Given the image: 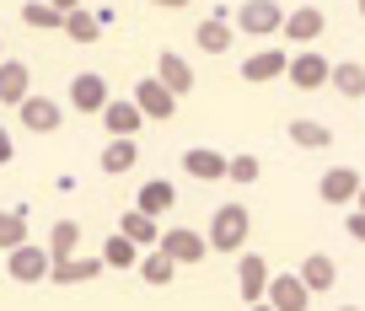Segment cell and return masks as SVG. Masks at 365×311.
<instances>
[{
	"mask_svg": "<svg viewBox=\"0 0 365 311\" xmlns=\"http://www.w3.org/2000/svg\"><path fill=\"white\" fill-rule=\"evenodd\" d=\"M285 6L279 0H242L237 11V33H252V38H269V33H285Z\"/></svg>",
	"mask_w": 365,
	"mask_h": 311,
	"instance_id": "obj_2",
	"label": "cell"
},
{
	"mask_svg": "<svg viewBox=\"0 0 365 311\" xmlns=\"http://www.w3.org/2000/svg\"><path fill=\"white\" fill-rule=\"evenodd\" d=\"M269 263H263L258 253H242L237 258V290H242V300H247V306H258L263 295H269Z\"/></svg>",
	"mask_w": 365,
	"mask_h": 311,
	"instance_id": "obj_5",
	"label": "cell"
},
{
	"mask_svg": "<svg viewBox=\"0 0 365 311\" xmlns=\"http://www.w3.org/2000/svg\"><path fill=\"white\" fill-rule=\"evenodd\" d=\"M70 102H76L81 113H103L113 97H108V81L97 75V70H81L76 81H70Z\"/></svg>",
	"mask_w": 365,
	"mask_h": 311,
	"instance_id": "obj_9",
	"label": "cell"
},
{
	"mask_svg": "<svg viewBox=\"0 0 365 311\" xmlns=\"http://www.w3.org/2000/svg\"><path fill=\"white\" fill-rule=\"evenodd\" d=\"M33 97V70L22 59H0V102L6 107H22Z\"/></svg>",
	"mask_w": 365,
	"mask_h": 311,
	"instance_id": "obj_8",
	"label": "cell"
},
{
	"mask_svg": "<svg viewBox=\"0 0 365 311\" xmlns=\"http://www.w3.org/2000/svg\"><path fill=\"white\" fill-rule=\"evenodd\" d=\"M354 194H360V172H349V167H333L317 183V199H328V204H349Z\"/></svg>",
	"mask_w": 365,
	"mask_h": 311,
	"instance_id": "obj_17",
	"label": "cell"
},
{
	"mask_svg": "<svg viewBox=\"0 0 365 311\" xmlns=\"http://www.w3.org/2000/svg\"><path fill=\"white\" fill-rule=\"evenodd\" d=\"M16 118H22V129H33V135H54L59 129V102H48V97H27L22 107H16Z\"/></svg>",
	"mask_w": 365,
	"mask_h": 311,
	"instance_id": "obj_14",
	"label": "cell"
},
{
	"mask_svg": "<svg viewBox=\"0 0 365 311\" xmlns=\"http://www.w3.org/2000/svg\"><path fill=\"white\" fill-rule=\"evenodd\" d=\"M118 231H124V236H129V242L140 247V253L161 247V226H156V215H140V209H129V215L118 220Z\"/></svg>",
	"mask_w": 365,
	"mask_h": 311,
	"instance_id": "obj_18",
	"label": "cell"
},
{
	"mask_svg": "<svg viewBox=\"0 0 365 311\" xmlns=\"http://www.w3.org/2000/svg\"><path fill=\"white\" fill-rule=\"evenodd\" d=\"M354 204H360V209H365V183H360V194H354Z\"/></svg>",
	"mask_w": 365,
	"mask_h": 311,
	"instance_id": "obj_37",
	"label": "cell"
},
{
	"mask_svg": "<svg viewBox=\"0 0 365 311\" xmlns=\"http://www.w3.org/2000/svg\"><path fill=\"white\" fill-rule=\"evenodd\" d=\"M65 33L76 38V43H97V38H103V16H91V11H70V16H65Z\"/></svg>",
	"mask_w": 365,
	"mask_h": 311,
	"instance_id": "obj_28",
	"label": "cell"
},
{
	"mask_svg": "<svg viewBox=\"0 0 365 311\" xmlns=\"http://www.w3.org/2000/svg\"><path fill=\"white\" fill-rule=\"evenodd\" d=\"M22 22L27 27H65V11H54L48 0H33V6H22Z\"/></svg>",
	"mask_w": 365,
	"mask_h": 311,
	"instance_id": "obj_31",
	"label": "cell"
},
{
	"mask_svg": "<svg viewBox=\"0 0 365 311\" xmlns=\"http://www.w3.org/2000/svg\"><path fill=\"white\" fill-rule=\"evenodd\" d=\"M182 172L199 177V183H215V177L231 172V156H220V150H210V145H194V150H182Z\"/></svg>",
	"mask_w": 365,
	"mask_h": 311,
	"instance_id": "obj_11",
	"label": "cell"
},
{
	"mask_svg": "<svg viewBox=\"0 0 365 311\" xmlns=\"http://www.w3.org/2000/svg\"><path fill=\"white\" fill-rule=\"evenodd\" d=\"M231 33H237V27H226L220 16H210V22L194 27V43L205 48V54H226V48H231Z\"/></svg>",
	"mask_w": 365,
	"mask_h": 311,
	"instance_id": "obj_23",
	"label": "cell"
},
{
	"mask_svg": "<svg viewBox=\"0 0 365 311\" xmlns=\"http://www.w3.org/2000/svg\"><path fill=\"white\" fill-rule=\"evenodd\" d=\"M247 209L242 204H220L215 215H210V247H215V253H242V242H247Z\"/></svg>",
	"mask_w": 365,
	"mask_h": 311,
	"instance_id": "obj_1",
	"label": "cell"
},
{
	"mask_svg": "<svg viewBox=\"0 0 365 311\" xmlns=\"http://www.w3.org/2000/svg\"><path fill=\"white\" fill-rule=\"evenodd\" d=\"M135 107H140L145 118H172V113H178V97H172L156 75H145V81L135 86Z\"/></svg>",
	"mask_w": 365,
	"mask_h": 311,
	"instance_id": "obj_12",
	"label": "cell"
},
{
	"mask_svg": "<svg viewBox=\"0 0 365 311\" xmlns=\"http://www.w3.org/2000/svg\"><path fill=\"white\" fill-rule=\"evenodd\" d=\"M360 16H365V0H360Z\"/></svg>",
	"mask_w": 365,
	"mask_h": 311,
	"instance_id": "obj_40",
	"label": "cell"
},
{
	"mask_svg": "<svg viewBox=\"0 0 365 311\" xmlns=\"http://www.w3.org/2000/svg\"><path fill=\"white\" fill-rule=\"evenodd\" d=\"M48 6H54V11H65V16H70V11H81V0H48Z\"/></svg>",
	"mask_w": 365,
	"mask_h": 311,
	"instance_id": "obj_35",
	"label": "cell"
},
{
	"mask_svg": "<svg viewBox=\"0 0 365 311\" xmlns=\"http://www.w3.org/2000/svg\"><path fill=\"white\" fill-rule=\"evenodd\" d=\"M156 81L167 86L172 97H188V92H194V70H188V59H182L178 48H161V59H156Z\"/></svg>",
	"mask_w": 365,
	"mask_h": 311,
	"instance_id": "obj_10",
	"label": "cell"
},
{
	"mask_svg": "<svg viewBox=\"0 0 365 311\" xmlns=\"http://www.w3.org/2000/svg\"><path fill=\"white\" fill-rule=\"evenodd\" d=\"M6 268H11V279H16V285H43V279L54 274V253H48V247L22 242V247H11Z\"/></svg>",
	"mask_w": 365,
	"mask_h": 311,
	"instance_id": "obj_3",
	"label": "cell"
},
{
	"mask_svg": "<svg viewBox=\"0 0 365 311\" xmlns=\"http://www.w3.org/2000/svg\"><path fill=\"white\" fill-rule=\"evenodd\" d=\"M258 172H263V167H258V156H231V183H258Z\"/></svg>",
	"mask_w": 365,
	"mask_h": 311,
	"instance_id": "obj_32",
	"label": "cell"
},
{
	"mask_svg": "<svg viewBox=\"0 0 365 311\" xmlns=\"http://www.w3.org/2000/svg\"><path fill=\"white\" fill-rule=\"evenodd\" d=\"M285 70H290V59L279 54V48H263V54H247V59H242V81L263 86V81H279Z\"/></svg>",
	"mask_w": 365,
	"mask_h": 311,
	"instance_id": "obj_13",
	"label": "cell"
},
{
	"mask_svg": "<svg viewBox=\"0 0 365 311\" xmlns=\"http://www.w3.org/2000/svg\"><path fill=\"white\" fill-rule=\"evenodd\" d=\"M27 242V220L16 215V209H0V247L11 253V247H22Z\"/></svg>",
	"mask_w": 365,
	"mask_h": 311,
	"instance_id": "obj_30",
	"label": "cell"
},
{
	"mask_svg": "<svg viewBox=\"0 0 365 311\" xmlns=\"http://www.w3.org/2000/svg\"><path fill=\"white\" fill-rule=\"evenodd\" d=\"M285 75H290V86H301V92H317V86H328V81H333V65L317 54V48H307V54L290 59Z\"/></svg>",
	"mask_w": 365,
	"mask_h": 311,
	"instance_id": "obj_6",
	"label": "cell"
},
{
	"mask_svg": "<svg viewBox=\"0 0 365 311\" xmlns=\"http://www.w3.org/2000/svg\"><path fill=\"white\" fill-rule=\"evenodd\" d=\"M290 139H296L301 150H322V145L333 139V129L317 124V118H296V124H290Z\"/></svg>",
	"mask_w": 365,
	"mask_h": 311,
	"instance_id": "obj_25",
	"label": "cell"
},
{
	"mask_svg": "<svg viewBox=\"0 0 365 311\" xmlns=\"http://www.w3.org/2000/svg\"><path fill=\"white\" fill-rule=\"evenodd\" d=\"M140 274H145V285H167V279L178 274V263H172V258L161 253V247H150V253L140 258Z\"/></svg>",
	"mask_w": 365,
	"mask_h": 311,
	"instance_id": "obj_29",
	"label": "cell"
},
{
	"mask_svg": "<svg viewBox=\"0 0 365 311\" xmlns=\"http://www.w3.org/2000/svg\"><path fill=\"white\" fill-rule=\"evenodd\" d=\"M103 263H108V268H135V263H140V247L129 242L124 231H118V236H108V247H103Z\"/></svg>",
	"mask_w": 365,
	"mask_h": 311,
	"instance_id": "obj_26",
	"label": "cell"
},
{
	"mask_svg": "<svg viewBox=\"0 0 365 311\" xmlns=\"http://www.w3.org/2000/svg\"><path fill=\"white\" fill-rule=\"evenodd\" d=\"M76 242H81V226H76V220H54V231H48V253H54V263L76 258Z\"/></svg>",
	"mask_w": 365,
	"mask_h": 311,
	"instance_id": "obj_24",
	"label": "cell"
},
{
	"mask_svg": "<svg viewBox=\"0 0 365 311\" xmlns=\"http://www.w3.org/2000/svg\"><path fill=\"white\" fill-rule=\"evenodd\" d=\"M328 86L360 102V97H365V65H360V59H344V65H333V81H328Z\"/></svg>",
	"mask_w": 365,
	"mask_h": 311,
	"instance_id": "obj_22",
	"label": "cell"
},
{
	"mask_svg": "<svg viewBox=\"0 0 365 311\" xmlns=\"http://www.w3.org/2000/svg\"><path fill=\"white\" fill-rule=\"evenodd\" d=\"M150 6H167V11H178V6H188V0H150Z\"/></svg>",
	"mask_w": 365,
	"mask_h": 311,
	"instance_id": "obj_36",
	"label": "cell"
},
{
	"mask_svg": "<svg viewBox=\"0 0 365 311\" xmlns=\"http://www.w3.org/2000/svg\"><path fill=\"white\" fill-rule=\"evenodd\" d=\"M339 311H360V306H339Z\"/></svg>",
	"mask_w": 365,
	"mask_h": 311,
	"instance_id": "obj_39",
	"label": "cell"
},
{
	"mask_svg": "<svg viewBox=\"0 0 365 311\" xmlns=\"http://www.w3.org/2000/svg\"><path fill=\"white\" fill-rule=\"evenodd\" d=\"M301 279H307L312 295H322V290H333V279H339V263H333L328 253H312L307 263H301Z\"/></svg>",
	"mask_w": 365,
	"mask_h": 311,
	"instance_id": "obj_20",
	"label": "cell"
},
{
	"mask_svg": "<svg viewBox=\"0 0 365 311\" xmlns=\"http://www.w3.org/2000/svg\"><path fill=\"white\" fill-rule=\"evenodd\" d=\"M11 156H16V145H11V135H6V129H0V167L11 162Z\"/></svg>",
	"mask_w": 365,
	"mask_h": 311,
	"instance_id": "obj_34",
	"label": "cell"
},
{
	"mask_svg": "<svg viewBox=\"0 0 365 311\" xmlns=\"http://www.w3.org/2000/svg\"><path fill=\"white\" fill-rule=\"evenodd\" d=\"M269 300L274 311H307V300H312V290H307V279L301 274H274L269 279Z\"/></svg>",
	"mask_w": 365,
	"mask_h": 311,
	"instance_id": "obj_7",
	"label": "cell"
},
{
	"mask_svg": "<svg viewBox=\"0 0 365 311\" xmlns=\"http://www.w3.org/2000/svg\"><path fill=\"white\" fill-rule=\"evenodd\" d=\"M349 236H354V242H365V209H354V215H349Z\"/></svg>",
	"mask_w": 365,
	"mask_h": 311,
	"instance_id": "obj_33",
	"label": "cell"
},
{
	"mask_svg": "<svg viewBox=\"0 0 365 311\" xmlns=\"http://www.w3.org/2000/svg\"><path fill=\"white\" fill-rule=\"evenodd\" d=\"M103 274V258H65V263H54V285H86V279Z\"/></svg>",
	"mask_w": 365,
	"mask_h": 311,
	"instance_id": "obj_21",
	"label": "cell"
},
{
	"mask_svg": "<svg viewBox=\"0 0 365 311\" xmlns=\"http://www.w3.org/2000/svg\"><path fill=\"white\" fill-rule=\"evenodd\" d=\"M103 124H108V135H113V139H135V129L145 124V113L135 107V97H129V102H118V97H113V102L103 107Z\"/></svg>",
	"mask_w": 365,
	"mask_h": 311,
	"instance_id": "obj_15",
	"label": "cell"
},
{
	"mask_svg": "<svg viewBox=\"0 0 365 311\" xmlns=\"http://www.w3.org/2000/svg\"><path fill=\"white\" fill-rule=\"evenodd\" d=\"M322 11L317 6H296V11L285 16V38H296V43H312V38H322Z\"/></svg>",
	"mask_w": 365,
	"mask_h": 311,
	"instance_id": "obj_19",
	"label": "cell"
},
{
	"mask_svg": "<svg viewBox=\"0 0 365 311\" xmlns=\"http://www.w3.org/2000/svg\"><path fill=\"white\" fill-rule=\"evenodd\" d=\"M172 204H178V188H172L167 177H150V183L135 194V209H140V215H156V220L167 215Z\"/></svg>",
	"mask_w": 365,
	"mask_h": 311,
	"instance_id": "obj_16",
	"label": "cell"
},
{
	"mask_svg": "<svg viewBox=\"0 0 365 311\" xmlns=\"http://www.w3.org/2000/svg\"><path fill=\"white\" fill-rule=\"evenodd\" d=\"M129 167H135V139H108L103 145V172H129Z\"/></svg>",
	"mask_w": 365,
	"mask_h": 311,
	"instance_id": "obj_27",
	"label": "cell"
},
{
	"mask_svg": "<svg viewBox=\"0 0 365 311\" xmlns=\"http://www.w3.org/2000/svg\"><path fill=\"white\" fill-rule=\"evenodd\" d=\"M161 253H167L172 263H188V268H194L199 258L210 253V236H199V231H188V226H172V231H161Z\"/></svg>",
	"mask_w": 365,
	"mask_h": 311,
	"instance_id": "obj_4",
	"label": "cell"
},
{
	"mask_svg": "<svg viewBox=\"0 0 365 311\" xmlns=\"http://www.w3.org/2000/svg\"><path fill=\"white\" fill-rule=\"evenodd\" d=\"M252 311H274V306H269V300H258V306H252Z\"/></svg>",
	"mask_w": 365,
	"mask_h": 311,
	"instance_id": "obj_38",
	"label": "cell"
}]
</instances>
